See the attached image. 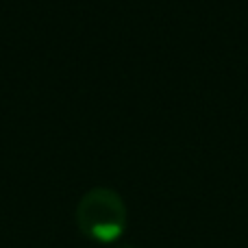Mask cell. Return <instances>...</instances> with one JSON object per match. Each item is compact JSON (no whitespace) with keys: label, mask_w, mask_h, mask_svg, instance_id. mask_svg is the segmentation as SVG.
Returning a JSON list of instances; mask_svg holds the SVG:
<instances>
[{"label":"cell","mask_w":248,"mask_h":248,"mask_svg":"<svg viewBox=\"0 0 248 248\" xmlns=\"http://www.w3.org/2000/svg\"><path fill=\"white\" fill-rule=\"evenodd\" d=\"M77 224L81 233L96 242H116L126 229V205L111 187H94L77 205Z\"/></svg>","instance_id":"6da1fadb"},{"label":"cell","mask_w":248,"mask_h":248,"mask_svg":"<svg viewBox=\"0 0 248 248\" xmlns=\"http://www.w3.org/2000/svg\"><path fill=\"white\" fill-rule=\"evenodd\" d=\"M113 248H135V246H131V244H118V246H113Z\"/></svg>","instance_id":"7a4b0ae2"}]
</instances>
